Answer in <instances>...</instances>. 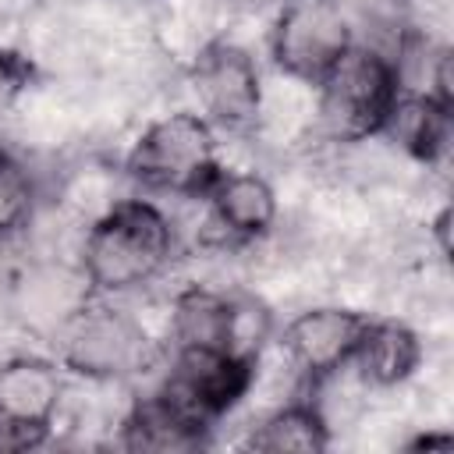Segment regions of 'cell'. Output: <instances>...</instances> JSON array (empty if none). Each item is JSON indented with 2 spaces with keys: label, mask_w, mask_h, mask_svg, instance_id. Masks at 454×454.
Returning <instances> with one entry per match:
<instances>
[{
  "label": "cell",
  "mask_w": 454,
  "mask_h": 454,
  "mask_svg": "<svg viewBox=\"0 0 454 454\" xmlns=\"http://www.w3.org/2000/svg\"><path fill=\"white\" fill-rule=\"evenodd\" d=\"M177 255V227L167 209L145 195L110 202L78 248V273L92 294L124 298L160 280Z\"/></svg>",
  "instance_id": "cell-1"
},
{
  "label": "cell",
  "mask_w": 454,
  "mask_h": 454,
  "mask_svg": "<svg viewBox=\"0 0 454 454\" xmlns=\"http://www.w3.org/2000/svg\"><path fill=\"white\" fill-rule=\"evenodd\" d=\"M53 358L64 372L89 383H121L145 372L156 358V344L142 319L117 298L89 294L50 337Z\"/></svg>",
  "instance_id": "cell-2"
},
{
  "label": "cell",
  "mask_w": 454,
  "mask_h": 454,
  "mask_svg": "<svg viewBox=\"0 0 454 454\" xmlns=\"http://www.w3.org/2000/svg\"><path fill=\"white\" fill-rule=\"evenodd\" d=\"M223 170L216 128L199 110H170L142 128L124 156V174L149 195L202 199Z\"/></svg>",
  "instance_id": "cell-3"
},
{
  "label": "cell",
  "mask_w": 454,
  "mask_h": 454,
  "mask_svg": "<svg viewBox=\"0 0 454 454\" xmlns=\"http://www.w3.org/2000/svg\"><path fill=\"white\" fill-rule=\"evenodd\" d=\"M401 96V74L387 50L355 39V46L316 85L319 128L333 142H365L383 135Z\"/></svg>",
  "instance_id": "cell-4"
},
{
  "label": "cell",
  "mask_w": 454,
  "mask_h": 454,
  "mask_svg": "<svg viewBox=\"0 0 454 454\" xmlns=\"http://www.w3.org/2000/svg\"><path fill=\"white\" fill-rule=\"evenodd\" d=\"M358 28L340 0H284L266 32L270 64L301 85H319L355 46Z\"/></svg>",
  "instance_id": "cell-5"
},
{
  "label": "cell",
  "mask_w": 454,
  "mask_h": 454,
  "mask_svg": "<svg viewBox=\"0 0 454 454\" xmlns=\"http://www.w3.org/2000/svg\"><path fill=\"white\" fill-rule=\"evenodd\" d=\"M188 85L199 99V114L216 131L248 135L259 128L266 89L255 57L241 43L223 35L206 39L188 64Z\"/></svg>",
  "instance_id": "cell-6"
},
{
  "label": "cell",
  "mask_w": 454,
  "mask_h": 454,
  "mask_svg": "<svg viewBox=\"0 0 454 454\" xmlns=\"http://www.w3.org/2000/svg\"><path fill=\"white\" fill-rule=\"evenodd\" d=\"M259 372L255 358L209 348H170V365L160 387L202 426L216 429L252 390Z\"/></svg>",
  "instance_id": "cell-7"
},
{
  "label": "cell",
  "mask_w": 454,
  "mask_h": 454,
  "mask_svg": "<svg viewBox=\"0 0 454 454\" xmlns=\"http://www.w3.org/2000/svg\"><path fill=\"white\" fill-rule=\"evenodd\" d=\"M64 369L46 355H11L0 362V450H32L46 443L60 404Z\"/></svg>",
  "instance_id": "cell-8"
},
{
  "label": "cell",
  "mask_w": 454,
  "mask_h": 454,
  "mask_svg": "<svg viewBox=\"0 0 454 454\" xmlns=\"http://www.w3.org/2000/svg\"><path fill=\"white\" fill-rule=\"evenodd\" d=\"M365 326H369V312L362 309L312 305L280 326L277 344L291 362V369L305 380V387H316L348 369Z\"/></svg>",
  "instance_id": "cell-9"
},
{
  "label": "cell",
  "mask_w": 454,
  "mask_h": 454,
  "mask_svg": "<svg viewBox=\"0 0 454 454\" xmlns=\"http://www.w3.org/2000/svg\"><path fill=\"white\" fill-rule=\"evenodd\" d=\"M206 206V223L220 245L248 248L273 234L280 202L273 184L259 170H220L209 192L199 199Z\"/></svg>",
  "instance_id": "cell-10"
},
{
  "label": "cell",
  "mask_w": 454,
  "mask_h": 454,
  "mask_svg": "<svg viewBox=\"0 0 454 454\" xmlns=\"http://www.w3.org/2000/svg\"><path fill=\"white\" fill-rule=\"evenodd\" d=\"M213 429L202 426L195 415H188L160 383L142 394L128 415L121 419V436L117 443L124 450H153V454H170V450H199L209 447Z\"/></svg>",
  "instance_id": "cell-11"
},
{
  "label": "cell",
  "mask_w": 454,
  "mask_h": 454,
  "mask_svg": "<svg viewBox=\"0 0 454 454\" xmlns=\"http://www.w3.org/2000/svg\"><path fill=\"white\" fill-rule=\"evenodd\" d=\"M422 355H426L422 337L408 323L369 316V326H365L348 369L369 390H394L422 369Z\"/></svg>",
  "instance_id": "cell-12"
},
{
  "label": "cell",
  "mask_w": 454,
  "mask_h": 454,
  "mask_svg": "<svg viewBox=\"0 0 454 454\" xmlns=\"http://www.w3.org/2000/svg\"><path fill=\"white\" fill-rule=\"evenodd\" d=\"M383 135H390L411 160L426 167H440L450 153V135H454V110L436 103L426 92H408L401 89Z\"/></svg>",
  "instance_id": "cell-13"
},
{
  "label": "cell",
  "mask_w": 454,
  "mask_h": 454,
  "mask_svg": "<svg viewBox=\"0 0 454 454\" xmlns=\"http://www.w3.org/2000/svg\"><path fill=\"white\" fill-rule=\"evenodd\" d=\"M231 326H234V291L188 284L170 301V348L231 351Z\"/></svg>",
  "instance_id": "cell-14"
},
{
  "label": "cell",
  "mask_w": 454,
  "mask_h": 454,
  "mask_svg": "<svg viewBox=\"0 0 454 454\" xmlns=\"http://www.w3.org/2000/svg\"><path fill=\"white\" fill-rule=\"evenodd\" d=\"M330 443H333V422L316 401V394L284 401L280 408L266 411L245 436V447L259 454H287V450L319 454Z\"/></svg>",
  "instance_id": "cell-15"
},
{
  "label": "cell",
  "mask_w": 454,
  "mask_h": 454,
  "mask_svg": "<svg viewBox=\"0 0 454 454\" xmlns=\"http://www.w3.org/2000/svg\"><path fill=\"white\" fill-rule=\"evenodd\" d=\"M39 213V181L32 167L0 142V241L21 238Z\"/></svg>",
  "instance_id": "cell-16"
},
{
  "label": "cell",
  "mask_w": 454,
  "mask_h": 454,
  "mask_svg": "<svg viewBox=\"0 0 454 454\" xmlns=\"http://www.w3.org/2000/svg\"><path fill=\"white\" fill-rule=\"evenodd\" d=\"M32 82H35V64L18 50L0 46V110H7L18 96H25Z\"/></svg>",
  "instance_id": "cell-17"
},
{
  "label": "cell",
  "mask_w": 454,
  "mask_h": 454,
  "mask_svg": "<svg viewBox=\"0 0 454 454\" xmlns=\"http://www.w3.org/2000/svg\"><path fill=\"white\" fill-rule=\"evenodd\" d=\"M429 234H433V241H436L440 259L447 262V259H450V206H440V209H436V216L429 220Z\"/></svg>",
  "instance_id": "cell-18"
},
{
  "label": "cell",
  "mask_w": 454,
  "mask_h": 454,
  "mask_svg": "<svg viewBox=\"0 0 454 454\" xmlns=\"http://www.w3.org/2000/svg\"><path fill=\"white\" fill-rule=\"evenodd\" d=\"M447 443H450V436H447V433H436V436H415L408 447H415V450L426 447V450H429V447H447Z\"/></svg>",
  "instance_id": "cell-19"
}]
</instances>
